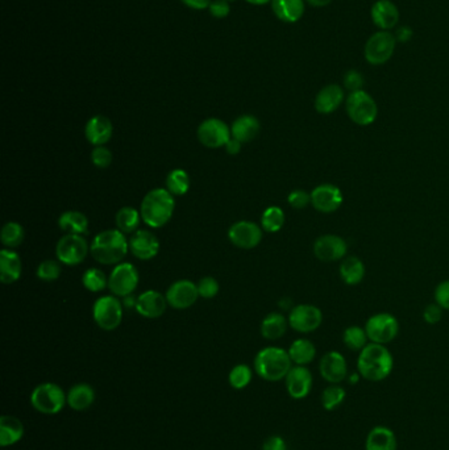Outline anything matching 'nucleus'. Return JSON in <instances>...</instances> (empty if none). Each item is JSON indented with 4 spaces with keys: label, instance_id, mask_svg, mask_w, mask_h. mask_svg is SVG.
I'll return each mask as SVG.
<instances>
[{
    "label": "nucleus",
    "instance_id": "603ef678",
    "mask_svg": "<svg viewBox=\"0 0 449 450\" xmlns=\"http://www.w3.org/2000/svg\"><path fill=\"white\" fill-rule=\"evenodd\" d=\"M262 450H288V445L281 436H272L263 442Z\"/></svg>",
    "mask_w": 449,
    "mask_h": 450
},
{
    "label": "nucleus",
    "instance_id": "3c124183",
    "mask_svg": "<svg viewBox=\"0 0 449 450\" xmlns=\"http://www.w3.org/2000/svg\"><path fill=\"white\" fill-rule=\"evenodd\" d=\"M208 9L211 15L217 18H225L229 13V4L227 0H212Z\"/></svg>",
    "mask_w": 449,
    "mask_h": 450
},
{
    "label": "nucleus",
    "instance_id": "37998d69",
    "mask_svg": "<svg viewBox=\"0 0 449 450\" xmlns=\"http://www.w3.org/2000/svg\"><path fill=\"white\" fill-rule=\"evenodd\" d=\"M62 273V267H61V262L59 261H55V259H45L42 261L38 267V278L40 281H44V282H53L57 281L59 276Z\"/></svg>",
    "mask_w": 449,
    "mask_h": 450
},
{
    "label": "nucleus",
    "instance_id": "58836bf2",
    "mask_svg": "<svg viewBox=\"0 0 449 450\" xmlns=\"http://www.w3.org/2000/svg\"><path fill=\"white\" fill-rule=\"evenodd\" d=\"M285 224V212L277 206L266 208L261 218L262 230L269 233H275L282 230Z\"/></svg>",
    "mask_w": 449,
    "mask_h": 450
},
{
    "label": "nucleus",
    "instance_id": "5fc2aeb1",
    "mask_svg": "<svg viewBox=\"0 0 449 450\" xmlns=\"http://www.w3.org/2000/svg\"><path fill=\"white\" fill-rule=\"evenodd\" d=\"M188 7L194 9H205L210 7L212 0H182Z\"/></svg>",
    "mask_w": 449,
    "mask_h": 450
},
{
    "label": "nucleus",
    "instance_id": "aec40b11",
    "mask_svg": "<svg viewBox=\"0 0 449 450\" xmlns=\"http://www.w3.org/2000/svg\"><path fill=\"white\" fill-rule=\"evenodd\" d=\"M130 250L135 257L141 261H149L159 254V239L149 230H136L130 239Z\"/></svg>",
    "mask_w": 449,
    "mask_h": 450
},
{
    "label": "nucleus",
    "instance_id": "4c0bfd02",
    "mask_svg": "<svg viewBox=\"0 0 449 450\" xmlns=\"http://www.w3.org/2000/svg\"><path fill=\"white\" fill-rule=\"evenodd\" d=\"M82 283L90 293H101L106 287H108V276H106L103 270L91 267L84 271Z\"/></svg>",
    "mask_w": 449,
    "mask_h": 450
},
{
    "label": "nucleus",
    "instance_id": "c9c22d12",
    "mask_svg": "<svg viewBox=\"0 0 449 450\" xmlns=\"http://www.w3.org/2000/svg\"><path fill=\"white\" fill-rule=\"evenodd\" d=\"M24 236H25V232L21 227V224L16 221H8L1 228L0 240L6 248L15 249L21 245V242L24 241Z\"/></svg>",
    "mask_w": 449,
    "mask_h": 450
},
{
    "label": "nucleus",
    "instance_id": "9d476101",
    "mask_svg": "<svg viewBox=\"0 0 449 450\" xmlns=\"http://www.w3.org/2000/svg\"><path fill=\"white\" fill-rule=\"evenodd\" d=\"M139 286V271L131 262L115 265L108 276V288L118 298H127L133 294Z\"/></svg>",
    "mask_w": 449,
    "mask_h": 450
},
{
    "label": "nucleus",
    "instance_id": "c756f323",
    "mask_svg": "<svg viewBox=\"0 0 449 450\" xmlns=\"http://www.w3.org/2000/svg\"><path fill=\"white\" fill-rule=\"evenodd\" d=\"M58 227L66 235H87L89 233V219L79 211H66L61 213L58 219Z\"/></svg>",
    "mask_w": 449,
    "mask_h": 450
},
{
    "label": "nucleus",
    "instance_id": "ea45409f",
    "mask_svg": "<svg viewBox=\"0 0 449 450\" xmlns=\"http://www.w3.org/2000/svg\"><path fill=\"white\" fill-rule=\"evenodd\" d=\"M343 341L348 349L361 351L368 345L369 339H368L365 328L352 325V327H348L343 333Z\"/></svg>",
    "mask_w": 449,
    "mask_h": 450
},
{
    "label": "nucleus",
    "instance_id": "4468645a",
    "mask_svg": "<svg viewBox=\"0 0 449 450\" xmlns=\"http://www.w3.org/2000/svg\"><path fill=\"white\" fill-rule=\"evenodd\" d=\"M228 240L236 248L254 249L262 241V227L253 221H237L228 230Z\"/></svg>",
    "mask_w": 449,
    "mask_h": 450
},
{
    "label": "nucleus",
    "instance_id": "a878e982",
    "mask_svg": "<svg viewBox=\"0 0 449 450\" xmlns=\"http://www.w3.org/2000/svg\"><path fill=\"white\" fill-rule=\"evenodd\" d=\"M397 436L390 428L385 425H377L368 433L365 450H397Z\"/></svg>",
    "mask_w": 449,
    "mask_h": 450
},
{
    "label": "nucleus",
    "instance_id": "f3484780",
    "mask_svg": "<svg viewBox=\"0 0 449 450\" xmlns=\"http://www.w3.org/2000/svg\"><path fill=\"white\" fill-rule=\"evenodd\" d=\"M168 304L174 310H188L194 305L199 298L198 287L194 282L181 279L170 286L166 291Z\"/></svg>",
    "mask_w": 449,
    "mask_h": 450
},
{
    "label": "nucleus",
    "instance_id": "8fccbe9b",
    "mask_svg": "<svg viewBox=\"0 0 449 450\" xmlns=\"http://www.w3.org/2000/svg\"><path fill=\"white\" fill-rule=\"evenodd\" d=\"M443 317V308L439 304H430L426 307L424 313H423V319L424 322L428 324H438Z\"/></svg>",
    "mask_w": 449,
    "mask_h": 450
},
{
    "label": "nucleus",
    "instance_id": "0eeeda50",
    "mask_svg": "<svg viewBox=\"0 0 449 450\" xmlns=\"http://www.w3.org/2000/svg\"><path fill=\"white\" fill-rule=\"evenodd\" d=\"M93 317L103 331L116 330L123 320V303L115 295L99 298L93 305Z\"/></svg>",
    "mask_w": 449,
    "mask_h": 450
},
{
    "label": "nucleus",
    "instance_id": "a18cd8bd",
    "mask_svg": "<svg viewBox=\"0 0 449 450\" xmlns=\"http://www.w3.org/2000/svg\"><path fill=\"white\" fill-rule=\"evenodd\" d=\"M113 153L108 147H94L91 152V162L99 169H106L113 164Z\"/></svg>",
    "mask_w": 449,
    "mask_h": 450
},
{
    "label": "nucleus",
    "instance_id": "20e7f679",
    "mask_svg": "<svg viewBox=\"0 0 449 450\" xmlns=\"http://www.w3.org/2000/svg\"><path fill=\"white\" fill-rule=\"evenodd\" d=\"M292 368L288 350L278 347H268L260 350L254 359V371L268 382H280L285 379Z\"/></svg>",
    "mask_w": 449,
    "mask_h": 450
},
{
    "label": "nucleus",
    "instance_id": "9b49d317",
    "mask_svg": "<svg viewBox=\"0 0 449 450\" xmlns=\"http://www.w3.org/2000/svg\"><path fill=\"white\" fill-rule=\"evenodd\" d=\"M394 50L395 37L386 30H381L368 40L364 53L369 64L378 66L386 64L393 57Z\"/></svg>",
    "mask_w": 449,
    "mask_h": 450
},
{
    "label": "nucleus",
    "instance_id": "393cba45",
    "mask_svg": "<svg viewBox=\"0 0 449 450\" xmlns=\"http://www.w3.org/2000/svg\"><path fill=\"white\" fill-rule=\"evenodd\" d=\"M372 20L382 30L395 27L399 20V11L390 0H378L372 7Z\"/></svg>",
    "mask_w": 449,
    "mask_h": 450
},
{
    "label": "nucleus",
    "instance_id": "72a5a7b5",
    "mask_svg": "<svg viewBox=\"0 0 449 450\" xmlns=\"http://www.w3.org/2000/svg\"><path fill=\"white\" fill-rule=\"evenodd\" d=\"M288 351L291 362L298 366H307L317 357V348L307 339H298L294 341Z\"/></svg>",
    "mask_w": 449,
    "mask_h": 450
},
{
    "label": "nucleus",
    "instance_id": "5701e85b",
    "mask_svg": "<svg viewBox=\"0 0 449 450\" xmlns=\"http://www.w3.org/2000/svg\"><path fill=\"white\" fill-rule=\"evenodd\" d=\"M21 259L13 249L0 250V281L4 285H12L18 282L21 276Z\"/></svg>",
    "mask_w": 449,
    "mask_h": 450
},
{
    "label": "nucleus",
    "instance_id": "1a4fd4ad",
    "mask_svg": "<svg viewBox=\"0 0 449 450\" xmlns=\"http://www.w3.org/2000/svg\"><path fill=\"white\" fill-rule=\"evenodd\" d=\"M365 331L370 342L386 345L398 336L399 324L392 313H377L366 322Z\"/></svg>",
    "mask_w": 449,
    "mask_h": 450
},
{
    "label": "nucleus",
    "instance_id": "f03ea898",
    "mask_svg": "<svg viewBox=\"0 0 449 450\" xmlns=\"http://www.w3.org/2000/svg\"><path fill=\"white\" fill-rule=\"evenodd\" d=\"M176 210L174 195L168 189H154L147 193L140 206L142 221L150 228H162L166 225Z\"/></svg>",
    "mask_w": 449,
    "mask_h": 450
},
{
    "label": "nucleus",
    "instance_id": "a19ab883",
    "mask_svg": "<svg viewBox=\"0 0 449 450\" xmlns=\"http://www.w3.org/2000/svg\"><path fill=\"white\" fill-rule=\"evenodd\" d=\"M346 391L340 385H329L322 393V405L326 411H335L344 403Z\"/></svg>",
    "mask_w": 449,
    "mask_h": 450
},
{
    "label": "nucleus",
    "instance_id": "79ce46f5",
    "mask_svg": "<svg viewBox=\"0 0 449 450\" xmlns=\"http://www.w3.org/2000/svg\"><path fill=\"white\" fill-rule=\"evenodd\" d=\"M253 371L252 369L248 365H236L228 376V382L229 385L234 387V390H243L245 387L249 386L252 382Z\"/></svg>",
    "mask_w": 449,
    "mask_h": 450
},
{
    "label": "nucleus",
    "instance_id": "864d4df0",
    "mask_svg": "<svg viewBox=\"0 0 449 450\" xmlns=\"http://www.w3.org/2000/svg\"><path fill=\"white\" fill-rule=\"evenodd\" d=\"M241 147H243V142H240V141H239V140H236V138L231 137V140L225 144L224 147L228 154H231V156H236V154H239V153H240Z\"/></svg>",
    "mask_w": 449,
    "mask_h": 450
},
{
    "label": "nucleus",
    "instance_id": "f8f14e48",
    "mask_svg": "<svg viewBox=\"0 0 449 450\" xmlns=\"http://www.w3.org/2000/svg\"><path fill=\"white\" fill-rule=\"evenodd\" d=\"M198 140L202 145L210 149L225 147L232 137L231 128L223 120L211 118L206 119L198 127Z\"/></svg>",
    "mask_w": 449,
    "mask_h": 450
},
{
    "label": "nucleus",
    "instance_id": "473e14b6",
    "mask_svg": "<svg viewBox=\"0 0 449 450\" xmlns=\"http://www.w3.org/2000/svg\"><path fill=\"white\" fill-rule=\"evenodd\" d=\"M289 320L282 313H269L261 322V336L266 340H278L288 331Z\"/></svg>",
    "mask_w": 449,
    "mask_h": 450
},
{
    "label": "nucleus",
    "instance_id": "c03bdc74",
    "mask_svg": "<svg viewBox=\"0 0 449 450\" xmlns=\"http://www.w3.org/2000/svg\"><path fill=\"white\" fill-rule=\"evenodd\" d=\"M198 294L203 299H212L219 293V282L212 276H205L197 283Z\"/></svg>",
    "mask_w": 449,
    "mask_h": 450
},
{
    "label": "nucleus",
    "instance_id": "6e6552de",
    "mask_svg": "<svg viewBox=\"0 0 449 450\" xmlns=\"http://www.w3.org/2000/svg\"><path fill=\"white\" fill-rule=\"evenodd\" d=\"M89 253L90 245L81 235H65L57 242V259L67 266L82 264Z\"/></svg>",
    "mask_w": 449,
    "mask_h": 450
},
{
    "label": "nucleus",
    "instance_id": "49530a36",
    "mask_svg": "<svg viewBox=\"0 0 449 450\" xmlns=\"http://www.w3.org/2000/svg\"><path fill=\"white\" fill-rule=\"evenodd\" d=\"M288 202L295 210H303L311 203V193L305 190H294L289 193Z\"/></svg>",
    "mask_w": 449,
    "mask_h": 450
},
{
    "label": "nucleus",
    "instance_id": "2eb2a0df",
    "mask_svg": "<svg viewBox=\"0 0 449 450\" xmlns=\"http://www.w3.org/2000/svg\"><path fill=\"white\" fill-rule=\"evenodd\" d=\"M343 202V193L335 184H319L311 191V204L317 211L322 213H332L337 211Z\"/></svg>",
    "mask_w": 449,
    "mask_h": 450
},
{
    "label": "nucleus",
    "instance_id": "09e8293b",
    "mask_svg": "<svg viewBox=\"0 0 449 450\" xmlns=\"http://www.w3.org/2000/svg\"><path fill=\"white\" fill-rule=\"evenodd\" d=\"M435 300L443 310H449V281H444L435 290Z\"/></svg>",
    "mask_w": 449,
    "mask_h": 450
},
{
    "label": "nucleus",
    "instance_id": "39448f33",
    "mask_svg": "<svg viewBox=\"0 0 449 450\" xmlns=\"http://www.w3.org/2000/svg\"><path fill=\"white\" fill-rule=\"evenodd\" d=\"M30 405L42 415L59 414L67 405L65 391L61 386L45 382L35 387L30 394Z\"/></svg>",
    "mask_w": 449,
    "mask_h": 450
},
{
    "label": "nucleus",
    "instance_id": "13d9d810",
    "mask_svg": "<svg viewBox=\"0 0 449 450\" xmlns=\"http://www.w3.org/2000/svg\"><path fill=\"white\" fill-rule=\"evenodd\" d=\"M307 1L314 7H324V6H328L332 0H307Z\"/></svg>",
    "mask_w": 449,
    "mask_h": 450
},
{
    "label": "nucleus",
    "instance_id": "e433bc0d",
    "mask_svg": "<svg viewBox=\"0 0 449 450\" xmlns=\"http://www.w3.org/2000/svg\"><path fill=\"white\" fill-rule=\"evenodd\" d=\"M166 189L174 196H182L190 190V176L183 169H174L166 176Z\"/></svg>",
    "mask_w": 449,
    "mask_h": 450
},
{
    "label": "nucleus",
    "instance_id": "b1692460",
    "mask_svg": "<svg viewBox=\"0 0 449 450\" xmlns=\"http://www.w3.org/2000/svg\"><path fill=\"white\" fill-rule=\"evenodd\" d=\"M344 101V91L339 84H329L318 92L315 98V110L322 115L332 113Z\"/></svg>",
    "mask_w": 449,
    "mask_h": 450
},
{
    "label": "nucleus",
    "instance_id": "cd10ccee",
    "mask_svg": "<svg viewBox=\"0 0 449 450\" xmlns=\"http://www.w3.org/2000/svg\"><path fill=\"white\" fill-rule=\"evenodd\" d=\"M24 425L18 417L4 415L0 417V445L3 448L12 446L23 439Z\"/></svg>",
    "mask_w": 449,
    "mask_h": 450
},
{
    "label": "nucleus",
    "instance_id": "a211bd4d",
    "mask_svg": "<svg viewBox=\"0 0 449 450\" xmlns=\"http://www.w3.org/2000/svg\"><path fill=\"white\" fill-rule=\"evenodd\" d=\"M348 245L346 240L336 235L320 236L314 242V254L319 261L335 262L346 257Z\"/></svg>",
    "mask_w": 449,
    "mask_h": 450
},
{
    "label": "nucleus",
    "instance_id": "c85d7f7f",
    "mask_svg": "<svg viewBox=\"0 0 449 450\" xmlns=\"http://www.w3.org/2000/svg\"><path fill=\"white\" fill-rule=\"evenodd\" d=\"M260 129L261 125L257 118H254L252 115H243L234 120L231 127V133H232V137L239 140L243 144H246L257 137V135L260 133Z\"/></svg>",
    "mask_w": 449,
    "mask_h": 450
},
{
    "label": "nucleus",
    "instance_id": "7c9ffc66",
    "mask_svg": "<svg viewBox=\"0 0 449 450\" xmlns=\"http://www.w3.org/2000/svg\"><path fill=\"white\" fill-rule=\"evenodd\" d=\"M273 12L285 23L298 21L305 12L303 0H272Z\"/></svg>",
    "mask_w": 449,
    "mask_h": 450
},
{
    "label": "nucleus",
    "instance_id": "2f4dec72",
    "mask_svg": "<svg viewBox=\"0 0 449 450\" xmlns=\"http://www.w3.org/2000/svg\"><path fill=\"white\" fill-rule=\"evenodd\" d=\"M339 274L346 285H358L365 276V265L358 257L344 258L339 267Z\"/></svg>",
    "mask_w": 449,
    "mask_h": 450
},
{
    "label": "nucleus",
    "instance_id": "7ed1b4c3",
    "mask_svg": "<svg viewBox=\"0 0 449 450\" xmlns=\"http://www.w3.org/2000/svg\"><path fill=\"white\" fill-rule=\"evenodd\" d=\"M130 252V241L119 230H103L98 233L90 245V253L98 264L118 265Z\"/></svg>",
    "mask_w": 449,
    "mask_h": 450
},
{
    "label": "nucleus",
    "instance_id": "bf43d9fd",
    "mask_svg": "<svg viewBox=\"0 0 449 450\" xmlns=\"http://www.w3.org/2000/svg\"><path fill=\"white\" fill-rule=\"evenodd\" d=\"M248 3H251V4H256V6H261V4H266V3H269L271 0H246Z\"/></svg>",
    "mask_w": 449,
    "mask_h": 450
},
{
    "label": "nucleus",
    "instance_id": "423d86ee",
    "mask_svg": "<svg viewBox=\"0 0 449 450\" xmlns=\"http://www.w3.org/2000/svg\"><path fill=\"white\" fill-rule=\"evenodd\" d=\"M346 113L355 124L366 127L375 123L378 115V107L368 92L360 90L349 94L346 99Z\"/></svg>",
    "mask_w": 449,
    "mask_h": 450
},
{
    "label": "nucleus",
    "instance_id": "6ab92c4d",
    "mask_svg": "<svg viewBox=\"0 0 449 450\" xmlns=\"http://www.w3.org/2000/svg\"><path fill=\"white\" fill-rule=\"evenodd\" d=\"M312 383H314L312 373L309 371L307 366L295 365L290 369L289 374L285 378L288 394L295 400L307 398L312 390Z\"/></svg>",
    "mask_w": 449,
    "mask_h": 450
},
{
    "label": "nucleus",
    "instance_id": "6e6d98bb",
    "mask_svg": "<svg viewBox=\"0 0 449 450\" xmlns=\"http://www.w3.org/2000/svg\"><path fill=\"white\" fill-rule=\"evenodd\" d=\"M412 37V30L410 27H402L399 28L398 30H397V35H395V38L398 40V41H401V43H407V41H410Z\"/></svg>",
    "mask_w": 449,
    "mask_h": 450
},
{
    "label": "nucleus",
    "instance_id": "bb28decb",
    "mask_svg": "<svg viewBox=\"0 0 449 450\" xmlns=\"http://www.w3.org/2000/svg\"><path fill=\"white\" fill-rule=\"evenodd\" d=\"M66 398H67V405L72 410L82 412L94 405L95 390L89 383H78L69 390Z\"/></svg>",
    "mask_w": 449,
    "mask_h": 450
},
{
    "label": "nucleus",
    "instance_id": "f704fd0d",
    "mask_svg": "<svg viewBox=\"0 0 449 450\" xmlns=\"http://www.w3.org/2000/svg\"><path fill=\"white\" fill-rule=\"evenodd\" d=\"M141 219L142 218L140 211H137L136 208L130 206L123 207L115 216L116 230H120L124 235H132L139 230Z\"/></svg>",
    "mask_w": 449,
    "mask_h": 450
},
{
    "label": "nucleus",
    "instance_id": "4be33fe9",
    "mask_svg": "<svg viewBox=\"0 0 449 450\" xmlns=\"http://www.w3.org/2000/svg\"><path fill=\"white\" fill-rule=\"evenodd\" d=\"M113 123L103 115H95L84 127V136L94 147H104L113 138Z\"/></svg>",
    "mask_w": 449,
    "mask_h": 450
},
{
    "label": "nucleus",
    "instance_id": "f257e3e1",
    "mask_svg": "<svg viewBox=\"0 0 449 450\" xmlns=\"http://www.w3.org/2000/svg\"><path fill=\"white\" fill-rule=\"evenodd\" d=\"M394 359L385 345L370 342L360 351L357 371L369 382H381L392 374Z\"/></svg>",
    "mask_w": 449,
    "mask_h": 450
},
{
    "label": "nucleus",
    "instance_id": "dca6fc26",
    "mask_svg": "<svg viewBox=\"0 0 449 450\" xmlns=\"http://www.w3.org/2000/svg\"><path fill=\"white\" fill-rule=\"evenodd\" d=\"M319 373L329 385H340L348 377V364L336 350L326 353L319 364Z\"/></svg>",
    "mask_w": 449,
    "mask_h": 450
},
{
    "label": "nucleus",
    "instance_id": "ddd939ff",
    "mask_svg": "<svg viewBox=\"0 0 449 450\" xmlns=\"http://www.w3.org/2000/svg\"><path fill=\"white\" fill-rule=\"evenodd\" d=\"M289 325L300 333H311L318 330L323 322V313L312 304H300L291 308Z\"/></svg>",
    "mask_w": 449,
    "mask_h": 450
},
{
    "label": "nucleus",
    "instance_id": "412c9836",
    "mask_svg": "<svg viewBox=\"0 0 449 450\" xmlns=\"http://www.w3.org/2000/svg\"><path fill=\"white\" fill-rule=\"evenodd\" d=\"M168 305V300H166L165 295L161 294L159 291H154V290H148V291L137 296V302H136L135 308L142 317L159 319L165 313Z\"/></svg>",
    "mask_w": 449,
    "mask_h": 450
},
{
    "label": "nucleus",
    "instance_id": "4d7b16f0",
    "mask_svg": "<svg viewBox=\"0 0 449 450\" xmlns=\"http://www.w3.org/2000/svg\"><path fill=\"white\" fill-rule=\"evenodd\" d=\"M361 378L363 377H361L360 373L357 371V373H353V374H348L346 379H348V383H349V385H357Z\"/></svg>",
    "mask_w": 449,
    "mask_h": 450
},
{
    "label": "nucleus",
    "instance_id": "de8ad7c7",
    "mask_svg": "<svg viewBox=\"0 0 449 450\" xmlns=\"http://www.w3.org/2000/svg\"><path fill=\"white\" fill-rule=\"evenodd\" d=\"M363 84H364V78L358 72L349 70L344 75V86L348 91H360L363 89Z\"/></svg>",
    "mask_w": 449,
    "mask_h": 450
},
{
    "label": "nucleus",
    "instance_id": "052dcab7",
    "mask_svg": "<svg viewBox=\"0 0 449 450\" xmlns=\"http://www.w3.org/2000/svg\"><path fill=\"white\" fill-rule=\"evenodd\" d=\"M227 1H228V0H227Z\"/></svg>",
    "mask_w": 449,
    "mask_h": 450
}]
</instances>
